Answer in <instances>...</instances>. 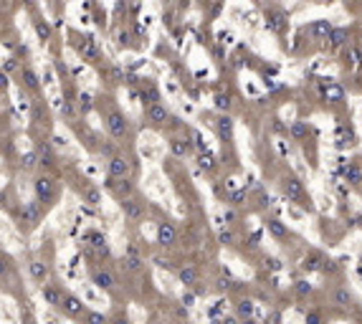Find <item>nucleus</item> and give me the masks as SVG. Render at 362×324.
Here are the masks:
<instances>
[{"mask_svg":"<svg viewBox=\"0 0 362 324\" xmlns=\"http://www.w3.org/2000/svg\"><path fill=\"white\" fill-rule=\"evenodd\" d=\"M102 116H104V127H106L112 140H127L130 137V119H127L124 112H119L116 106H112L106 112L102 109Z\"/></svg>","mask_w":362,"mask_h":324,"instance_id":"f257e3e1","label":"nucleus"},{"mask_svg":"<svg viewBox=\"0 0 362 324\" xmlns=\"http://www.w3.org/2000/svg\"><path fill=\"white\" fill-rule=\"evenodd\" d=\"M33 195L41 206H54V200L58 198V182L51 178V175H38L33 180Z\"/></svg>","mask_w":362,"mask_h":324,"instance_id":"f03ea898","label":"nucleus"},{"mask_svg":"<svg viewBox=\"0 0 362 324\" xmlns=\"http://www.w3.org/2000/svg\"><path fill=\"white\" fill-rule=\"evenodd\" d=\"M41 218H44V210H41V202H38V200H28V202H23V206H20V216H18L20 228L33 230L38 223H41Z\"/></svg>","mask_w":362,"mask_h":324,"instance_id":"7ed1b4c3","label":"nucleus"},{"mask_svg":"<svg viewBox=\"0 0 362 324\" xmlns=\"http://www.w3.org/2000/svg\"><path fill=\"white\" fill-rule=\"evenodd\" d=\"M58 309H61V314H64V316H68V319H82V316H84V312H86V304H84L82 299H78L76 294L64 292V299H61Z\"/></svg>","mask_w":362,"mask_h":324,"instance_id":"20e7f679","label":"nucleus"},{"mask_svg":"<svg viewBox=\"0 0 362 324\" xmlns=\"http://www.w3.org/2000/svg\"><path fill=\"white\" fill-rule=\"evenodd\" d=\"M106 172H109V178H116V180L130 178V175H132V162H130V157H124V154H112V157H109V165H106Z\"/></svg>","mask_w":362,"mask_h":324,"instance_id":"39448f33","label":"nucleus"},{"mask_svg":"<svg viewBox=\"0 0 362 324\" xmlns=\"http://www.w3.org/2000/svg\"><path fill=\"white\" fill-rule=\"evenodd\" d=\"M28 276H30V281L33 284H46L48 278H51V266L44 261V258H30L28 261Z\"/></svg>","mask_w":362,"mask_h":324,"instance_id":"423d86ee","label":"nucleus"},{"mask_svg":"<svg viewBox=\"0 0 362 324\" xmlns=\"http://www.w3.org/2000/svg\"><path fill=\"white\" fill-rule=\"evenodd\" d=\"M74 46H76V54L82 56L84 61H89V64H99V48H96V44L89 38V36H84V38H78V40H74Z\"/></svg>","mask_w":362,"mask_h":324,"instance_id":"0eeeda50","label":"nucleus"},{"mask_svg":"<svg viewBox=\"0 0 362 324\" xmlns=\"http://www.w3.org/2000/svg\"><path fill=\"white\" fill-rule=\"evenodd\" d=\"M64 286L61 284H56V281H46V284H41V296H44V302L48 304V306H54V309H58V304H61V299H64Z\"/></svg>","mask_w":362,"mask_h":324,"instance_id":"6e6552de","label":"nucleus"},{"mask_svg":"<svg viewBox=\"0 0 362 324\" xmlns=\"http://www.w3.org/2000/svg\"><path fill=\"white\" fill-rule=\"evenodd\" d=\"M89 276H92V281L96 284V289H102V292H112V289L116 286V278H114V274H112V271H106L104 266H94V268L89 271Z\"/></svg>","mask_w":362,"mask_h":324,"instance_id":"1a4fd4ad","label":"nucleus"},{"mask_svg":"<svg viewBox=\"0 0 362 324\" xmlns=\"http://www.w3.org/2000/svg\"><path fill=\"white\" fill-rule=\"evenodd\" d=\"M122 202V210H124V216L130 218V220H140L142 216H144V206L140 200H134V198H124V200H119Z\"/></svg>","mask_w":362,"mask_h":324,"instance_id":"9d476101","label":"nucleus"},{"mask_svg":"<svg viewBox=\"0 0 362 324\" xmlns=\"http://www.w3.org/2000/svg\"><path fill=\"white\" fill-rule=\"evenodd\" d=\"M168 109H165V104H160V102H154V104H150L147 106V119L152 122V124H157V127H162L165 122H168Z\"/></svg>","mask_w":362,"mask_h":324,"instance_id":"9b49d317","label":"nucleus"},{"mask_svg":"<svg viewBox=\"0 0 362 324\" xmlns=\"http://www.w3.org/2000/svg\"><path fill=\"white\" fill-rule=\"evenodd\" d=\"M18 78H20V86L28 89V92H38V89H41V84H38V74L30 66H23L20 74H18Z\"/></svg>","mask_w":362,"mask_h":324,"instance_id":"f8f14e48","label":"nucleus"},{"mask_svg":"<svg viewBox=\"0 0 362 324\" xmlns=\"http://www.w3.org/2000/svg\"><path fill=\"white\" fill-rule=\"evenodd\" d=\"M157 240L162 243V246H170V243H175V228L170 223H162L157 228Z\"/></svg>","mask_w":362,"mask_h":324,"instance_id":"ddd939ff","label":"nucleus"},{"mask_svg":"<svg viewBox=\"0 0 362 324\" xmlns=\"http://www.w3.org/2000/svg\"><path fill=\"white\" fill-rule=\"evenodd\" d=\"M82 195H84V200L89 202V206H99V200H102V198H99V190L92 188L89 180H84V190H82Z\"/></svg>","mask_w":362,"mask_h":324,"instance_id":"4468645a","label":"nucleus"},{"mask_svg":"<svg viewBox=\"0 0 362 324\" xmlns=\"http://www.w3.org/2000/svg\"><path fill=\"white\" fill-rule=\"evenodd\" d=\"M140 96H142L144 104H154V102H160V92H157L154 86H150V84L142 86V94H140Z\"/></svg>","mask_w":362,"mask_h":324,"instance_id":"2eb2a0df","label":"nucleus"},{"mask_svg":"<svg viewBox=\"0 0 362 324\" xmlns=\"http://www.w3.org/2000/svg\"><path fill=\"white\" fill-rule=\"evenodd\" d=\"M36 33L41 36L44 40H48V38H51V26H48L46 20H41V18H38V20H36Z\"/></svg>","mask_w":362,"mask_h":324,"instance_id":"dca6fc26","label":"nucleus"},{"mask_svg":"<svg viewBox=\"0 0 362 324\" xmlns=\"http://www.w3.org/2000/svg\"><path fill=\"white\" fill-rule=\"evenodd\" d=\"M36 160H38V152H26V154L20 157L23 170H33V168H36Z\"/></svg>","mask_w":362,"mask_h":324,"instance_id":"f3484780","label":"nucleus"},{"mask_svg":"<svg viewBox=\"0 0 362 324\" xmlns=\"http://www.w3.org/2000/svg\"><path fill=\"white\" fill-rule=\"evenodd\" d=\"M284 192H286L289 198H299V192H302V185H299L296 180H289V182L284 185Z\"/></svg>","mask_w":362,"mask_h":324,"instance_id":"a211bd4d","label":"nucleus"},{"mask_svg":"<svg viewBox=\"0 0 362 324\" xmlns=\"http://www.w3.org/2000/svg\"><path fill=\"white\" fill-rule=\"evenodd\" d=\"M230 130H233L230 119H228V116H220V119H218V132L226 134V137H230Z\"/></svg>","mask_w":362,"mask_h":324,"instance_id":"6ab92c4d","label":"nucleus"},{"mask_svg":"<svg viewBox=\"0 0 362 324\" xmlns=\"http://www.w3.org/2000/svg\"><path fill=\"white\" fill-rule=\"evenodd\" d=\"M188 150H190V144H188L185 140H172V152H175V154L182 157V154H188Z\"/></svg>","mask_w":362,"mask_h":324,"instance_id":"aec40b11","label":"nucleus"},{"mask_svg":"<svg viewBox=\"0 0 362 324\" xmlns=\"http://www.w3.org/2000/svg\"><path fill=\"white\" fill-rule=\"evenodd\" d=\"M104 319H106L104 314H99V312H89V309H86L84 316H82V322H99V324H102Z\"/></svg>","mask_w":362,"mask_h":324,"instance_id":"412c9836","label":"nucleus"},{"mask_svg":"<svg viewBox=\"0 0 362 324\" xmlns=\"http://www.w3.org/2000/svg\"><path fill=\"white\" fill-rule=\"evenodd\" d=\"M180 278H182V284L192 286V284H195V271H192V268H182V271H180Z\"/></svg>","mask_w":362,"mask_h":324,"instance_id":"4be33fe9","label":"nucleus"},{"mask_svg":"<svg viewBox=\"0 0 362 324\" xmlns=\"http://www.w3.org/2000/svg\"><path fill=\"white\" fill-rule=\"evenodd\" d=\"M238 312H240V314H246V316H248V314L254 312V304H251V302H240V306H238Z\"/></svg>","mask_w":362,"mask_h":324,"instance_id":"5701e85b","label":"nucleus"},{"mask_svg":"<svg viewBox=\"0 0 362 324\" xmlns=\"http://www.w3.org/2000/svg\"><path fill=\"white\" fill-rule=\"evenodd\" d=\"M330 30H332L330 23H316V26H314V33H330Z\"/></svg>","mask_w":362,"mask_h":324,"instance_id":"b1692460","label":"nucleus"},{"mask_svg":"<svg viewBox=\"0 0 362 324\" xmlns=\"http://www.w3.org/2000/svg\"><path fill=\"white\" fill-rule=\"evenodd\" d=\"M342 40H344V30H334V33H332V44H334V46H340Z\"/></svg>","mask_w":362,"mask_h":324,"instance_id":"393cba45","label":"nucleus"},{"mask_svg":"<svg viewBox=\"0 0 362 324\" xmlns=\"http://www.w3.org/2000/svg\"><path fill=\"white\" fill-rule=\"evenodd\" d=\"M268 226H271V230H274L276 236H286V230H284V228H281V226H278V220H271Z\"/></svg>","mask_w":362,"mask_h":324,"instance_id":"a878e982","label":"nucleus"},{"mask_svg":"<svg viewBox=\"0 0 362 324\" xmlns=\"http://www.w3.org/2000/svg\"><path fill=\"white\" fill-rule=\"evenodd\" d=\"M200 165H203V168H213V160H210V154L200 157Z\"/></svg>","mask_w":362,"mask_h":324,"instance_id":"bb28decb","label":"nucleus"},{"mask_svg":"<svg viewBox=\"0 0 362 324\" xmlns=\"http://www.w3.org/2000/svg\"><path fill=\"white\" fill-rule=\"evenodd\" d=\"M337 302H340V304H347V302H350L347 292H337Z\"/></svg>","mask_w":362,"mask_h":324,"instance_id":"cd10ccee","label":"nucleus"},{"mask_svg":"<svg viewBox=\"0 0 362 324\" xmlns=\"http://www.w3.org/2000/svg\"><path fill=\"white\" fill-rule=\"evenodd\" d=\"M304 132H306V130H304V124H296V127H294V134H296V137H302Z\"/></svg>","mask_w":362,"mask_h":324,"instance_id":"c85d7f7f","label":"nucleus"},{"mask_svg":"<svg viewBox=\"0 0 362 324\" xmlns=\"http://www.w3.org/2000/svg\"><path fill=\"white\" fill-rule=\"evenodd\" d=\"M20 3H26L28 8H33V3H36V0H20Z\"/></svg>","mask_w":362,"mask_h":324,"instance_id":"c756f323","label":"nucleus"}]
</instances>
